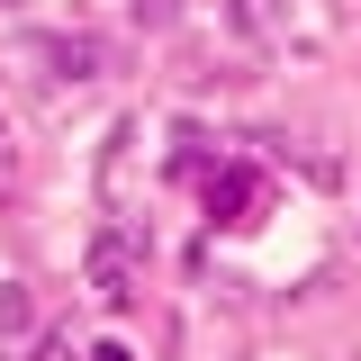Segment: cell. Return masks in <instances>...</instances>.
Segmentation results:
<instances>
[{"label":"cell","mask_w":361,"mask_h":361,"mask_svg":"<svg viewBox=\"0 0 361 361\" xmlns=\"http://www.w3.org/2000/svg\"><path fill=\"white\" fill-rule=\"evenodd\" d=\"M90 289H99V307H135L145 298V244H135V226H99L90 235Z\"/></svg>","instance_id":"obj_1"},{"label":"cell","mask_w":361,"mask_h":361,"mask_svg":"<svg viewBox=\"0 0 361 361\" xmlns=\"http://www.w3.org/2000/svg\"><path fill=\"white\" fill-rule=\"evenodd\" d=\"M199 190H208V217L217 226H253L262 217V172H253V163H217Z\"/></svg>","instance_id":"obj_2"},{"label":"cell","mask_w":361,"mask_h":361,"mask_svg":"<svg viewBox=\"0 0 361 361\" xmlns=\"http://www.w3.org/2000/svg\"><path fill=\"white\" fill-rule=\"evenodd\" d=\"M37 289H18V280H0V353H37Z\"/></svg>","instance_id":"obj_3"},{"label":"cell","mask_w":361,"mask_h":361,"mask_svg":"<svg viewBox=\"0 0 361 361\" xmlns=\"http://www.w3.org/2000/svg\"><path fill=\"white\" fill-rule=\"evenodd\" d=\"M45 63H54L63 82H99V73H109V45H90V37H45Z\"/></svg>","instance_id":"obj_4"},{"label":"cell","mask_w":361,"mask_h":361,"mask_svg":"<svg viewBox=\"0 0 361 361\" xmlns=\"http://www.w3.org/2000/svg\"><path fill=\"white\" fill-rule=\"evenodd\" d=\"M135 18H145V27H163V18H172V0H135Z\"/></svg>","instance_id":"obj_5"},{"label":"cell","mask_w":361,"mask_h":361,"mask_svg":"<svg viewBox=\"0 0 361 361\" xmlns=\"http://www.w3.org/2000/svg\"><path fill=\"white\" fill-rule=\"evenodd\" d=\"M82 361H135V353H127V343H90Z\"/></svg>","instance_id":"obj_6"},{"label":"cell","mask_w":361,"mask_h":361,"mask_svg":"<svg viewBox=\"0 0 361 361\" xmlns=\"http://www.w3.org/2000/svg\"><path fill=\"white\" fill-rule=\"evenodd\" d=\"M9 180H18V154H9V135H0V190H9Z\"/></svg>","instance_id":"obj_7"},{"label":"cell","mask_w":361,"mask_h":361,"mask_svg":"<svg viewBox=\"0 0 361 361\" xmlns=\"http://www.w3.org/2000/svg\"><path fill=\"white\" fill-rule=\"evenodd\" d=\"M244 18H262V0H244Z\"/></svg>","instance_id":"obj_8"}]
</instances>
